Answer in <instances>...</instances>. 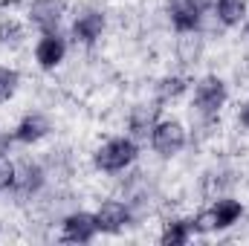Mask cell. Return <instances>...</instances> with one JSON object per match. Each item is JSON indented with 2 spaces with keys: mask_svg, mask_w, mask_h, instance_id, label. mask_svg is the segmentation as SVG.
I'll return each instance as SVG.
<instances>
[{
  "mask_svg": "<svg viewBox=\"0 0 249 246\" xmlns=\"http://www.w3.org/2000/svg\"><path fill=\"white\" fill-rule=\"evenodd\" d=\"M238 217H241V203H235V200H217V206L209 209V211H203V214L191 223V229H197V232L226 229V226H232Z\"/></svg>",
  "mask_w": 249,
  "mask_h": 246,
  "instance_id": "obj_1",
  "label": "cell"
},
{
  "mask_svg": "<svg viewBox=\"0 0 249 246\" xmlns=\"http://www.w3.org/2000/svg\"><path fill=\"white\" fill-rule=\"evenodd\" d=\"M136 157V145L130 139H113L107 145L99 148L96 154V165L105 168V171H122L124 165H130Z\"/></svg>",
  "mask_w": 249,
  "mask_h": 246,
  "instance_id": "obj_2",
  "label": "cell"
},
{
  "mask_svg": "<svg viewBox=\"0 0 249 246\" xmlns=\"http://www.w3.org/2000/svg\"><path fill=\"white\" fill-rule=\"evenodd\" d=\"M223 102H226V87H223V81H220V78L209 75V78H203V81L197 84L194 105H197V110H200L206 119L217 116V110L223 107Z\"/></svg>",
  "mask_w": 249,
  "mask_h": 246,
  "instance_id": "obj_3",
  "label": "cell"
},
{
  "mask_svg": "<svg viewBox=\"0 0 249 246\" xmlns=\"http://www.w3.org/2000/svg\"><path fill=\"white\" fill-rule=\"evenodd\" d=\"M183 145H186V133H183V127L177 122H162L154 127V148H157V154L171 157Z\"/></svg>",
  "mask_w": 249,
  "mask_h": 246,
  "instance_id": "obj_4",
  "label": "cell"
},
{
  "mask_svg": "<svg viewBox=\"0 0 249 246\" xmlns=\"http://www.w3.org/2000/svg\"><path fill=\"white\" fill-rule=\"evenodd\" d=\"M96 232H99V226H96V214H84V211H78V214H70V217L64 220V238H67V241L87 244V241H93Z\"/></svg>",
  "mask_w": 249,
  "mask_h": 246,
  "instance_id": "obj_5",
  "label": "cell"
},
{
  "mask_svg": "<svg viewBox=\"0 0 249 246\" xmlns=\"http://www.w3.org/2000/svg\"><path fill=\"white\" fill-rule=\"evenodd\" d=\"M64 15V3L61 0H35L32 3V20L44 29V32H53L58 26Z\"/></svg>",
  "mask_w": 249,
  "mask_h": 246,
  "instance_id": "obj_6",
  "label": "cell"
},
{
  "mask_svg": "<svg viewBox=\"0 0 249 246\" xmlns=\"http://www.w3.org/2000/svg\"><path fill=\"white\" fill-rule=\"evenodd\" d=\"M168 12H171V20L180 32H188L200 23V6L197 0H171L168 3Z\"/></svg>",
  "mask_w": 249,
  "mask_h": 246,
  "instance_id": "obj_7",
  "label": "cell"
},
{
  "mask_svg": "<svg viewBox=\"0 0 249 246\" xmlns=\"http://www.w3.org/2000/svg\"><path fill=\"white\" fill-rule=\"evenodd\" d=\"M130 220V211L124 209L122 203H105L102 209H99V214H96V226L102 229V232H119L124 223Z\"/></svg>",
  "mask_w": 249,
  "mask_h": 246,
  "instance_id": "obj_8",
  "label": "cell"
},
{
  "mask_svg": "<svg viewBox=\"0 0 249 246\" xmlns=\"http://www.w3.org/2000/svg\"><path fill=\"white\" fill-rule=\"evenodd\" d=\"M102 26H105V18H102L99 12H84V15L75 18L72 32H75V38H78L81 44H93V41L102 35Z\"/></svg>",
  "mask_w": 249,
  "mask_h": 246,
  "instance_id": "obj_9",
  "label": "cell"
},
{
  "mask_svg": "<svg viewBox=\"0 0 249 246\" xmlns=\"http://www.w3.org/2000/svg\"><path fill=\"white\" fill-rule=\"evenodd\" d=\"M38 64L44 67V70H53L55 64L64 58V41L58 35H53V32H47V38L38 44Z\"/></svg>",
  "mask_w": 249,
  "mask_h": 246,
  "instance_id": "obj_10",
  "label": "cell"
},
{
  "mask_svg": "<svg viewBox=\"0 0 249 246\" xmlns=\"http://www.w3.org/2000/svg\"><path fill=\"white\" fill-rule=\"evenodd\" d=\"M44 183V171L38 168V165H32V162H23L18 171H15V188L26 197V194H32V191H38Z\"/></svg>",
  "mask_w": 249,
  "mask_h": 246,
  "instance_id": "obj_11",
  "label": "cell"
},
{
  "mask_svg": "<svg viewBox=\"0 0 249 246\" xmlns=\"http://www.w3.org/2000/svg\"><path fill=\"white\" fill-rule=\"evenodd\" d=\"M47 130H50L47 119L35 113V116H26L23 122L18 124V130H15V139H18V142H38V139H41Z\"/></svg>",
  "mask_w": 249,
  "mask_h": 246,
  "instance_id": "obj_12",
  "label": "cell"
},
{
  "mask_svg": "<svg viewBox=\"0 0 249 246\" xmlns=\"http://www.w3.org/2000/svg\"><path fill=\"white\" fill-rule=\"evenodd\" d=\"M188 232H191V223H188V220H174V223H168V226H165V232H162V244H165V246L186 244Z\"/></svg>",
  "mask_w": 249,
  "mask_h": 246,
  "instance_id": "obj_13",
  "label": "cell"
},
{
  "mask_svg": "<svg viewBox=\"0 0 249 246\" xmlns=\"http://www.w3.org/2000/svg\"><path fill=\"white\" fill-rule=\"evenodd\" d=\"M217 9H220V20L232 26L247 15V0H220Z\"/></svg>",
  "mask_w": 249,
  "mask_h": 246,
  "instance_id": "obj_14",
  "label": "cell"
},
{
  "mask_svg": "<svg viewBox=\"0 0 249 246\" xmlns=\"http://www.w3.org/2000/svg\"><path fill=\"white\" fill-rule=\"evenodd\" d=\"M154 119H157V107H136L133 119H130V127L136 136H145L151 127H154Z\"/></svg>",
  "mask_w": 249,
  "mask_h": 246,
  "instance_id": "obj_15",
  "label": "cell"
},
{
  "mask_svg": "<svg viewBox=\"0 0 249 246\" xmlns=\"http://www.w3.org/2000/svg\"><path fill=\"white\" fill-rule=\"evenodd\" d=\"M18 87V72L15 70H0V102H6Z\"/></svg>",
  "mask_w": 249,
  "mask_h": 246,
  "instance_id": "obj_16",
  "label": "cell"
},
{
  "mask_svg": "<svg viewBox=\"0 0 249 246\" xmlns=\"http://www.w3.org/2000/svg\"><path fill=\"white\" fill-rule=\"evenodd\" d=\"M18 41H20V26L15 20L3 23L0 26V44H18Z\"/></svg>",
  "mask_w": 249,
  "mask_h": 246,
  "instance_id": "obj_17",
  "label": "cell"
},
{
  "mask_svg": "<svg viewBox=\"0 0 249 246\" xmlns=\"http://www.w3.org/2000/svg\"><path fill=\"white\" fill-rule=\"evenodd\" d=\"M12 183H15V165L0 154V191H3V188H9Z\"/></svg>",
  "mask_w": 249,
  "mask_h": 246,
  "instance_id": "obj_18",
  "label": "cell"
},
{
  "mask_svg": "<svg viewBox=\"0 0 249 246\" xmlns=\"http://www.w3.org/2000/svg\"><path fill=\"white\" fill-rule=\"evenodd\" d=\"M183 87H186L183 78H165V81L160 84V96H162V99H168V96H180Z\"/></svg>",
  "mask_w": 249,
  "mask_h": 246,
  "instance_id": "obj_19",
  "label": "cell"
},
{
  "mask_svg": "<svg viewBox=\"0 0 249 246\" xmlns=\"http://www.w3.org/2000/svg\"><path fill=\"white\" fill-rule=\"evenodd\" d=\"M241 122H244V124H247V127H249V105H247V107H244V113H241Z\"/></svg>",
  "mask_w": 249,
  "mask_h": 246,
  "instance_id": "obj_20",
  "label": "cell"
},
{
  "mask_svg": "<svg viewBox=\"0 0 249 246\" xmlns=\"http://www.w3.org/2000/svg\"><path fill=\"white\" fill-rule=\"evenodd\" d=\"M212 3H214V0H197V6H200V9H206V6H212Z\"/></svg>",
  "mask_w": 249,
  "mask_h": 246,
  "instance_id": "obj_21",
  "label": "cell"
}]
</instances>
